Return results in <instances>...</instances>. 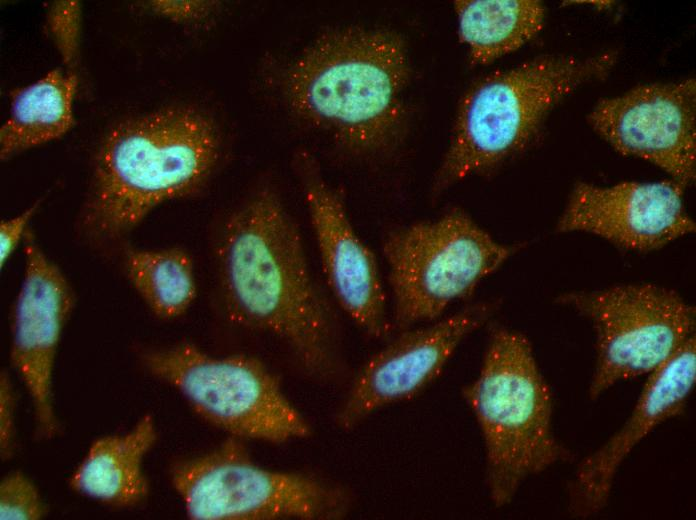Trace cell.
<instances>
[{
	"label": "cell",
	"mask_w": 696,
	"mask_h": 520,
	"mask_svg": "<svg viewBox=\"0 0 696 520\" xmlns=\"http://www.w3.org/2000/svg\"><path fill=\"white\" fill-rule=\"evenodd\" d=\"M226 307L233 319L283 341L309 372L337 365L334 331L312 279L298 227L269 188L227 218L217 248Z\"/></svg>",
	"instance_id": "obj_1"
},
{
	"label": "cell",
	"mask_w": 696,
	"mask_h": 520,
	"mask_svg": "<svg viewBox=\"0 0 696 520\" xmlns=\"http://www.w3.org/2000/svg\"><path fill=\"white\" fill-rule=\"evenodd\" d=\"M407 49L389 30L344 27L320 34L290 64L292 112L358 154L389 148L401 133Z\"/></svg>",
	"instance_id": "obj_2"
},
{
	"label": "cell",
	"mask_w": 696,
	"mask_h": 520,
	"mask_svg": "<svg viewBox=\"0 0 696 520\" xmlns=\"http://www.w3.org/2000/svg\"><path fill=\"white\" fill-rule=\"evenodd\" d=\"M220 157L213 120L191 106H170L123 120L97 151L82 216L92 234L116 238L159 204L190 195Z\"/></svg>",
	"instance_id": "obj_3"
},
{
	"label": "cell",
	"mask_w": 696,
	"mask_h": 520,
	"mask_svg": "<svg viewBox=\"0 0 696 520\" xmlns=\"http://www.w3.org/2000/svg\"><path fill=\"white\" fill-rule=\"evenodd\" d=\"M462 397L482 436L485 485L495 507L508 505L529 477L574 460L555 436L552 393L523 333L491 330L479 373Z\"/></svg>",
	"instance_id": "obj_4"
},
{
	"label": "cell",
	"mask_w": 696,
	"mask_h": 520,
	"mask_svg": "<svg viewBox=\"0 0 696 520\" xmlns=\"http://www.w3.org/2000/svg\"><path fill=\"white\" fill-rule=\"evenodd\" d=\"M617 58L616 51L583 58L545 55L477 81L459 103L433 191L440 193L524 149L558 103L581 85L604 79Z\"/></svg>",
	"instance_id": "obj_5"
},
{
	"label": "cell",
	"mask_w": 696,
	"mask_h": 520,
	"mask_svg": "<svg viewBox=\"0 0 696 520\" xmlns=\"http://www.w3.org/2000/svg\"><path fill=\"white\" fill-rule=\"evenodd\" d=\"M382 251L389 267L392 326L401 332L439 319L517 247L497 242L467 213L453 209L391 232Z\"/></svg>",
	"instance_id": "obj_6"
},
{
	"label": "cell",
	"mask_w": 696,
	"mask_h": 520,
	"mask_svg": "<svg viewBox=\"0 0 696 520\" xmlns=\"http://www.w3.org/2000/svg\"><path fill=\"white\" fill-rule=\"evenodd\" d=\"M171 483L195 520H332L344 517L353 500L337 483L258 466L234 436L177 463Z\"/></svg>",
	"instance_id": "obj_7"
},
{
	"label": "cell",
	"mask_w": 696,
	"mask_h": 520,
	"mask_svg": "<svg viewBox=\"0 0 696 520\" xmlns=\"http://www.w3.org/2000/svg\"><path fill=\"white\" fill-rule=\"evenodd\" d=\"M142 363L199 416L234 437L284 443L311 434L277 377L256 358L214 357L183 342L145 352Z\"/></svg>",
	"instance_id": "obj_8"
},
{
	"label": "cell",
	"mask_w": 696,
	"mask_h": 520,
	"mask_svg": "<svg viewBox=\"0 0 696 520\" xmlns=\"http://www.w3.org/2000/svg\"><path fill=\"white\" fill-rule=\"evenodd\" d=\"M556 302L592 324L596 360L588 387L591 400L621 381L654 372L695 336V308L675 290L656 284L567 292Z\"/></svg>",
	"instance_id": "obj_9"
},
{
	"label": "cell",
	"mask_w": 696,
	"mask_h": 520,
	"mask_svg": "<svg viewBox=\"0 0 696 520\" xmlns=\"http://www.w3.org/2000/svg\"><path fill=\"white\" fill-rule=\"evenodd\" d=\"M498 308V301L477 302L425 326L401 331L362 366L336 412V425L352 430L374 412L418 395Z\"/></svg>",
	"instance_id": "obj_10"
},
{
	"label": "cell",
	"mask_w": 696,
	"mask_h": 520,
	"mask_svg": "<svg viewBox=\"0 0 696 520\" xmlns=\"http://www.w3.org/2000/svg\"><path fill=\"white\" fill-rule=\"evenodd\" d=\"M615 151L646 160L683 187L696 177V81L638 85L602 98L587 116Z\"/></svg>",
	"instance_id": "obj_11"
},
{
	"label": "cell",
	"mask_w": 696,
	"mask_h": 520,
	"mask_svg": "<svg viewBox=\"0 0 696 520\" xmlns=\"http://www.w3.org/2000/svg\"><path fill=\"white\" fill-rule=\"evenodd\" d=\"M294 166L304 193L327 283L337 302L369 337H386V295L376 259L355 232L340 195L322 176L316 159L300 151Z\"/></svg>",
	"instance_id": "obj_12"
},
{
	"label": "cell",
	"mask_w": 696,
	"mask_h": 520,
	"mask_svg": "<svg viewBox=\"0 0 696 520\" xmlns=\"http://www.w3.org/2000/svg\"><path fill=\"white\" fill-rule=\"evenodd\" d=\"M23 280L12 315L10 358L30 396L36 435L51 439L60 430L52 396V373L63 327L74 306L64 274L26 233Z\"/></svg>",
	"instance_id": "obj_13"
},
{
	"label": "cell",
	"mask_w": 696,
	"mask_h": 520,
	"mask_svg": "<svg viewBox=\"0 0 696 520\" xmlns=\"http://www.w3.org/2000/svg\"><path fill=\"white\" fill-rule=\"evenodd\" d=\"M684 188L674 180L578 182L558 220L561 233L583 232L630 251L650 252L695 232Z\"/></svg>",
	"instance_id": "obj_14"
},
{
	"label": "cell",
	"mask_w": 696,
	"mask_h": 520,
	"mask_svg": "<svg viewBox=\"0 0 696 520\" xmlns=\"http://www.w3.org/2000/svg\"><path fill=\"white\" fill-rule=\"evenodd\" d=\"M696 382V342L691 337L649 374L625 423L578 464L567 485V509L575 518L603 510L618 470L632 450L656 427L682 413Z\"/></svg>",
	"instance_id": "obj_15"
},
{
	"label": "cell",
	"mask_w": 696,
	"mask_h": 520,
	"mask_svg": "<svg viewBox=\"0 0 696 520\" xmlns=\"http://www.w3.org/2000/svg\"><path fill=\"white\" fill-rule=\"evenodd\" d=\"M156 440L155 423L150 414L142 416L125 434L96 439L71 474L69 487L112 507L138 505L149 491L142 469L143 459Z\"/></svg>",
	"instance_id": "obj_16"
},
{
	"label": "cell",
	"mask_w": 696,
	"mask_h": 520,
	"mask_svg": "<svg viewBox=\"0 0 696 520\" xmlns=\"http://www.w3.org/2000/svg\"><path fill=\"white\" fill-rule=\"evenodd\" d=\"M77 83L72 70L56 68L13 93L9 118L0 129L2 160L58 139L72 128Z\"/></svg>",
	"instance_id": "obj_17"
},
{
	"label": "cell",
	"mask_w": 696,
	"mask_h": 520,
	"mask_svg": "<svg viewBox=\"0 0 696 520\" xmlns=\"http://www.w3.org/2000/svg\"><path fill=\"white\" fill-rule=\"evenodd\" d=\"M454 10L459 39L475 65L519 49L541 31L545 16L536 0H457Z\"/></svg>",
	"instance_id": "obj_18"
},
{
	"label": "cell",
	"mask_w": 696,
	"mask_h": 520,
	"mask_svg": "<svg viewBox=\"0 0 696 520\" xmlns=\"http://www.w3.org/2000/svg\"><path fill=\"white\" fill-rule=\"evenodd\" d=\"M125 266L130 283L158 317L177 318L193 303L194 266L185 250L177 247L131 250Z\"/></svg>",
	"instance_id": "obj_19"
},
{
	"label": "cell",
	"mask_w": 696,
	"mask_h": 520,
	"mask_svg": "<svg viewBox=\"0 0 696 520\" xmlns=\"http://www.w3.org/2000/svg\"><path fill=\"white\" fill-rule=\"evenodd\" d=\"M47 507L35 484L21 471L7 474L0 483L1 520H40Z\"/></svg>",
	"instance_id": "obj_20"
},
{
	"label": "cell",
	"mask_w": 696,
	"mask_h": 520,
	"mask_svg": "<svg viewBox=\"0 0 696 520\" xmlns=\"http://www.w3.org/2000/svg\"><path fill=\"white\" fill-rule=\"evenodd\" d=\"M80 6L76 1H58L48 11L47 22L63 62L73 69L79 54Z\"/></svg>",
	"instance_id": "obj_21"
},
{
	"label": "cell",
	"mask_w": 696,
	"mask_h": 520,
	"mask_svg": "<svg viewBox=\"0 0 696 520\" xmlns=\"http://www.w3.org/2000/svg\"><path fill=\"white\" fill-rule=\"evenodd\" d=\"M15 393L6 371L0 376V453L1 458H10L15 447Z\"/></svg>",
	"instance_id": "obj_22"
},
{
	"label": "cell",
	"mask_w": 696,
	"mask_h": 520,
	"mask_svg": "<svg viewBox=\"0 0 696 520\" xmlns=\"http://www.w3.org/2000/svg\"><path fill=\"white\" fill-rule=\"evenodd\" d=\"M150 8L157 14L177 22L206 18L216 7L212 1H152Z\"/></svg>",
	"instance_id": "obj_23"
},
{
	"label": "cell",
	"mask_w": 696,
	"mask_h": 520,
	"mask_svg": "<svg viewBox=\"0 0 696 520\" xmlns=\"http://www.w3.org/2000/svg\"><path fill=\"white\" fill-rule=\"evenodd\" d=\"M39 202L26 209L20 215L2 221L0 225V261L1 267L7 262L19 245L22 237L26 235V226L35 213Z\"/></svg>",
	"instance_id": "obj_24"
}]
</instances>
